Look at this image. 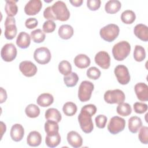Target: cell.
<instances>
[{"mask_svg":"<svg viewBox=\"0 0 148 148\" xmlns=\"http://www.w3.org/2000/svg\"><path fill=\"white\" fill-rule=\"evenodd\" d=\"M51 8L56 20L65 21L69 18L70 12L63 1H58L56 2L51 6Z\"/></svg>","mask_w":148,"mask_h":148,"instance_id":"7a4b0ae2","label":"cell"},{"mask_svg":"<svg viewBox=\"0 0 148 148\" xmlns=\"http://www.w3.org/2000/svg\"><path fill=\"white\" fill-rule=\"evenodd\" d=\"M95 63L102 69H108L110 65V57L108 52L100 51L95 56Z\"/></svg>","mask_w":148,"mask_h":148,"instance_id":"4fadbf2b","label":"cell"},{"mask_svg":"<svg viewBox=\"0 0 148 148\" xmlns=\"http://www.w3.org/2000/svg\"><path fill=\"white\" fill-rule=\"evenodd\" d=\"M135 92L139 100L147 101L148 100V86L144 83H138L134 87Z\"/></svg>","mask_w":148,"mask_h":148,"instance_id":"9a60e30c","label":"cell"},{"mask_svg":"<svg viewBox=\"0 0 148 148\" xmlns=\"http://www.w3.org/2000/svg\"><path fill=\"white\" fill-rule=\"evenodd\" d=\"M19 69L26 77L34 76L37 72L36 66L30 61H23L19 64Z\"/></svg>","mask_w":148,"mask_h":148,"instance_id":"7c38bea8","label":"cell"},{"mask_svg":"<svg viewBox=\"0 0 148 148\" xmlns=\"http://www.w3.org/2000/svg\"><path fill=\"white\" fill-rule=\"evenodd\" d=\"M136 18L135 13L131 10H126L121 14V21L126 24H131L134 22Z\"/></svg>","mask_w":148,"mask_h":148,"instance_id":"f546056e","label":"cell"},{"mask_svg":"<svg viewBox=\"0 0 148 148\" xmlns=\"http://www.w3.org/2000/svg\"><path fill=\"white\" fill-rule=\"evenodd\" d=\"M105 101L109 104L121 103L124 102L125 96L123 91L119 89L109 90L106 91L104 94Z\"/></svg>","mask_w":148,"mask_h":148,"instance_id":"277c9868","label":"cell"},{"mask_svg":"<svg viewBox=\"0 0 148 148\" xmlns=\"http://www.w3.org/2000/svg\"><path fill=\"white\" fill-rule=\"evenodd\" d=\"M5 37L9 40L13 39L17 34V27L15 18L7 16L5 21Z\"/></svg>","mask_w":148,"mask_h":148,"instance_id":"8fae6325","label":"cell"},{"mask_svg":"<svg viewBox=\"0 0 148 148\" xmlns=\"http://www.w3.org/2000/svg\"><path fill=\"white\" fill-rule=\"evenodd\" d=\"M34 58L38 64L44 65L50 62L51 55L48 48L40 47L35 49L34 53Z\"/></svg>","mask_w":148,"mask_h":148,"instance_id":"ba28073f","label":"cell"},{"mask_svg":"<svg viewBox=\"0 0 148 148\" xmlns=\"http://www.w3.org/2000/svg\"><path fill=\"white\" fill-rule=\"evenodd\" d=\"M81 110L84 111L87 113H88L89 114H90L91 116H92L95 114L97 112V108L95 105L93 104H88L82 107V108L81 109Z\"/></svg>","mask_w":148,"mask_h":148,"instance_id":"ee69618b","label":"cell"},{"mask_svg":"<svg viewBox=\"0 0 148 148\" xmlns=\"http://www.w3.org/2000/svg\"><path fill=\"white\" fill-rule=\"evenodd\" d=\"M118 82L122 84H127L130 81V75L128 68L124 65H118L114 70Z\"/></svg>","mask_w":148,"mask_h":148,"instance_id":"9c48e42d","label":"cell"},{"mask_svg":"<svg viewBox=\"0 0 148 148\" xmlns=\"http://www.w3.org/2000/svg\"><path fill=\"white\" fill-rule=\"evenodd\" d=\"M17 53V51L16 46L13 43H7L2 47L1 56L3 61L11 62L16 58Z\"/></svg>","mask_w":148,"mask_h":148,"instance_id":"30bf717a","label":"cell"},{"mask_svg":"<svg viewBox=\"0 0 148 148\" xmlns=\"http://www.w3.org/2000/svg\"><path fill=\"white\" fill-rule=\"evenodd\" d=\"M38 21L37 19L33 17L28 18L25 22V25L28 29H33L35 28L38 25Z\"/></svg>","mask_w":148,"mask_h":148,"instance_id":"f6af8a7d","label":"cell"},{"mask_svg":"<svg viewBox=\"0 0 148 148\" xmlns=\"http://www.w3.org/2000/svg\"><path fill=\"white\" fill-rule=\"evenodd\" d=\"M58 34L61 39H69L73 35V28L70 25L64 24L59 28Z\"/></svg>","mask_w":148,"mask_h":148,"instance_id":"7402d4cb","label":"cell"},{"mask_svg":"<svg viewBox=\"0 0 148 148\" xmlns=\"http://www.w3.org/2000/svg\"><path fill=\"white\" fill-rule=\"evenodd\" d=\"M142 126V122L139 117L132 116L128 120V129L132 133H136Z\"/></svg>","mask_w":148,"mask_h":148,"instance_id":"d4e9b609","label":"cell"},{"mask_svg":"<svg viewBox=\"0 0 148 148\" xmlns=\"http://www.w3.org/2000/svg\"><path fill=\"white\" fill-rule=\"evenodd\" d=\"M77 106L72 102H66L62 107V111L67 116H72L75 115L77 112Z\"/></svg>","mask_w":148,"mask_h":148,"instance_id":"1f68e13d","label":"cell"},{"mask_svg":"<svg viewBox=\"0 0 148 148\" xmlns=\"http://www.w3.org/2000/svg\"><path fill=\"white\" fill-rule=\"evenodd\" d=\"M43 16L45 18L48 19L49 20H56V18L54 17L53 14L51 6H48L45 9L43 12Z\"/></svg>","mask_w":148,"mask_h":148,"instance_id":"bcb514c9","label":"cell"},{"mask_svg":"<svg viewBox=\"0 0 148 148\" xmlns=\"http://www.w3.org/2000/svg\"><path fill=\"white\" fill-rule=\"evenodd\" d=\"M1 129H2V131H1V138H2L3 134H4V132H6V127L5 124H4L2 121H1Z\"/></svg>","mask_w":148,"mask_h":148,"instance_id":"681fc988","label":"cell"},{"mask_svg":"<svg viewBox=\"0 0 148 148\" xmlns=\"http://www.w3.org/2000/svg\"><path fill=\"white\" fill-rule=\"evenodd\" d=\"M83 0H73V1H69V2L75 7H79L82 5Z\"/></svg>","mask_w":148,"mask_h":148,"instance_id":"c3c4849f","label":"cell"},{"mask_svg":"<svg viewBox=\"0 0 148 148\" xmlns=\"http://www.w3.org/2000/svg\"><path fill=\"white\" fill-rule=\"evenodd\" d=\"M15 1H6L5 6V11L9 17L14 16L18 12V7Z\"/></svg>","mask_w":148,"mask_h":148,"instance_id":"4316f807","label":"cell"},{"mask_svg":"<svg viewBox=\"0 0 148 148\" xmlns=\"http://www.w3.org/2000/svg\"><path fill=\"white\" fill-rule=\"evenodd\" d=\"M10 135L12 139L15 142H19L22 140L24 135L23 127L20 124H15L12 125Z\"/></svg>","mask_w":148,"mask_h":148,"instance_id":"e0dca14e","label":"cell"},{"mask_svg":"<svg viewBox=\"0 0 148 148\" xmlns=\"http://www.w3.org/2000/svg\"><path fill=\"white\" fill-rule=\"evenodd\" d=\"M121 7V3L117 0H110L105 6V10L109 14H114L118 12Z\"/></svg>","mask_w":148,"mask_h":148,"instance_id":"cb8c5ba5","label":"cell"},{"mask_svg":"<svg viewBox=\"0 0 148 148\" xmlns=\"http://www.w3.org/2000/svg\"><path fill=\"white\" fill-rule=\"evenodd\" d=\"M53 96L49 93L41 94L36 99V102L38 105L42 107H47L51 105L53 103Z\"/></svg>","mask_w":148,"mask_h":148,"instance_id":"603a6c76","label":"cell"},{"mask_svg":"<svg viewBox=\"0 0 148 148\" xmlns=\"http://www.w3.org/2000/svg\"><path fill=\"white\" fill-rule=\"evenodd\" d=\"M90 59L86 54H80L76 56L74 58V64L76 66L80 69L87 68L90 65Z\"/></svg>","mask_w":148,"mask_h":148,"instance_id":"44dd1931","label":"cell"},{"mask_svg":"<svg viewBox=\"0 0 148 148\" xmlns=\"http://www.w3.org/2000/svg\"><path fill=\"white\" fill-rule=\"evenodd\" d=\"M61 142V136L58 132L53 135H47L45 138L46 145L49 147H57Z\"/></svg>","mask_w":148,"mask_h":148,"instance_id":"83f0119b","label":"cell"},{"mask_svg":"<svg viewBox=\"0 0 148 148\" xmlns=\"http://www.w3.org/2000/svg\"><path fill=\"white\" fill-rule=\"evenodd\" d=\"M31 43V36L25 32H21L16 39V45L21 49H26Z\"/></svg>","mask_w":148,"mask_h":148,"instance_id":"d6986e66","label":"cell"},{"mask_svg":"<svg viewBox=\"0 0 148 148\" xmlns=\"http://www.w3.org/2000/svg\"><path fill=\"white\" fill-rule=\"evenodd\" d=\"M31 39L35 43H39L43 42L45 39V34L40 29H36L31 32Z\"/></svg>","mask_w":148,"mask_h":148,"instance_id":"d590c367","label":"cell"},{"mask_svg":"<svg viewBox=\"0 0 148 148\" xmlns=\"http://www.w3.org/2000/svg\"><path fill=\"white\" fill-rule=\"evenodd\" d=\"M101 2L100 0H88L87 1V6L90 10L95 11L100 8Z\"/></svg>","mask_w":148,"mask_h":148,"instance_id":"7bdbcfd3","label":"cell"},{"mask_svg":"<svg viewBox=\"0 0 148 148\" xmlns=\"http://www.w3.org/2000/svg\"><path fill=\"white\" fill-rule=\"evenodd\" d=\"M0 97H1V103L5 102L7 99V94L5 90H4L2 87H1V91H0Z\"/></svg>","mask_w":148,"mask_h":148,"instance_id":"7dc6e473","label":"cell"},{"mask_svg":"<svg viewBox=\"0 0 148 148\" xmlns=\"http://www.w3.org/2000/svg\"><path fill=\"white\" fill-rule=\"evenodd\" d=\"M45 131L47 135H53L58 133L59 131L58 123L53 120H47L45 123Z\"/></svg>","mask_w":148,"mask_h":148,"instance_id":"f1b7e54d","label":"cell"},{"mask_svg":"<svg viewBox=\"0 0 148 148\" xmlns=\"http://www.w3.org/2000/svg\"><path fill=\"white\" fill-rule=\"evenodd\" d=\"M130 44L125 40H122L113 46L112 48V54L116 60L121 61L128 57L130 53Z\"/></svg>","mask_w":148,"mask_h":148,"instance_id":"6da1fadb","label":"cell"},{"mask_svg":"<svg viewBox=\"0 0 148 148\" xmlns=\"http://www.w3.org/2000/svg\"><path fill=\"white\" fill-rule=\"evenodd\" d=\"M45 118L47 120H53L57 123L61 121L62 116L61 113L56 108H49L45 112Z\"/></svg>","mask_w":148,"mask_h":148,"instance_id":"484cf974","label":"cell"},{"mask_svg":"<svg viewBox=\"0 0 148 148\" xmlns=\"http://www.w3.org/2000/svg\"><path fill=\"white\" fill-rule=\"evenodd\" d=\"M87 76L91 79L97 80L99 79L101 76V71L99 69L95 66H92L89 68L86 72Z\"/></svg>","mask_w":148,"mask_h":148,"instance_id":"74e56055","label":"cell"},{"mask_svg":"<svg viewBox=\"0 0 148 148\" xmlns=\"http://www.w3.org/2000/svg\"><path fill=\"white\" fill-rule=\"evenodd\" d=\"M138 138L140 142L143 144L148 143V127L146 126L141 127L139 132Z\"/></svg>","mask_w":148,"mask_h":148,"instance_id":"f35d334b","label":"cell"},{"mask_svg":"<svg viewBox=\"0 0 148 148\" xmlns=\"http://www.w3.org/2000/svg\"><path fill=\"white\" fill-rule=\"evenodd\" d=\"M125 127V120L119 116H116L110 119L108 125V130L110 134L116 135L123 131Z\"/></svg>","mask_w":148,"mask_h":148,"instance_id":"52a82bcc","label":"cell"},{"mask_svg":"<svg viewBox=\"0 0 148 148\" xmlns=\"http://www.w3.org/2000/svg\"><path fill=\"white\" fill-rule=\"evenodd\" d=\"M42 8V3L40 0L29 1L24 7V12L28 16H34L38 13Z\"/></svg>","mask_w":148,"mask_h":148,"instance_id":"5bb4252c","label":"cell"},{"mask_svg":"<svg viewBox=\"0 0 148 148\" xmlns=\"http://www.w3.org/2000/svg\"><path fill=\"white\" fill-rule=\"evenodd\" d=\"M25 112L28 117L30 118H35L39 115L40 109L37 105L31 103L25 108Z\"/></svg>","mask_w":148,"mask_h":148,"instance_id":"836d02e7","label":"cell"},{"mask_svg":"<svg viewBox=\"0 0 148 148\" xmlns=\"http://www.w3.org/2000/svg\"><path fill=\"white\" fill-rule=\"evenodd\" d=\"M42 142V136L40 134L36 131H33L29 133L27 138V144L32 147H36L40 145Z\"/></svg>","mask_w":148,"mask_h":148,"instance_id":"ffe728a7","label":"cell"},{"mask_svg":"<svg viewBox=\"0 0 148 148\" xmlns=\"http://www.w3.org/2000/svg\"><path fill=\"white\" fill-rule=\"evenodd\" d=\"M94 86L92 83L84 80L80 83L78 90V98L81 102H86L90 100L94 90Z\"/></svg>","mask_w":148,"mask_h":148,"instance_id":"5b68a950","label":"cell"},{"mask_svg":"<svg viewBox=\"0 0 148 148\" xmlns=\"http://www.w3.org/2000/svg\"><path fill=\"white\" fill-rule=\"evenodd\" d=\"M146 57V51L143 47L140 45H136L134 51V58L137 62H141Z\"/></svg>","mask_w":148,"mask_h":148,"instance_id":"e575fe53","label":"cell"},{"mask_svg":"<svg viewBox=\"0 0 148 148\" xmlns=\"http://www.w3.org/2000/svg\"><path fill=\"white\" fill-rule=\"evenodd\" d=\"M58 71L62 75L66 76L72 72L71 64L66 60L61 61L58 64Z\"/></svg>","mask_w":148,"mask_h":148,"instance_id":"8d00e7d4","label":"cell"},{"mask_svg":"<svg viewBox=\"0 0 148 148\" xmlns=\"http://www.w3.org/2000/svg\"><path fill=\"white\" fill-rule=\"evenodd\" d=\"M79 80V76L75 72H71L64 77V82L65 84L68 87H72L77 84Z\"/></svg>","mask_w":148,"mask_h":148,"instance_id":"4dcf8cb0","label":"cell"},{"mask_svg":"<svg viewBox=\"0 0 148 148\" xmlns=\"http://www.w3.org/2000/svg\"><path fill=\"white\" fill-rule=\"evenodd\" d=\"M120 29L117 25L114 24H109L99 31L101 37L105 41L108 42H113L119 35Z\"/></svg>","mask_w":148,"mask_h":148,"instance_id":"3957f363","label":"cell"},{"mask_svg":"<svg viewBox=\"0 0 148 148\" xmlns=\"http://www.w3.org/2000/svg\"><path fill=\"white\" fill-rule=\"evenodd\" d=\"M67 141L68 143L74 148H77L82 146L83 139L82 136L76 131H72L67 134Z\"/></svg>","mask_w":148,"mask_h":148,"instance_id":"2e32d148","label":"cell"},{"mask_svg":"<svg viewBox=\"0 0 148 148\" xmlns=\"http://www.w3.org/2000/svg\"><path fill=\"white\" fill-rule=\"evenodd\" d=\"M135 36L141 40L147 42L148 40V27L143 24H138L135 25L134 29Z\"/></svg>","mask_w":148,"mask_h":148,"instance_id":"ac0fdd59","label":"cell"},{"mask_svg":"<svg viewBox=\"0 0 148 148\" xmlns=\"http://www.w3.org/2000/svg\"><path fill=\"white\" fill-rule=\"evenodd\" d=\"M56 27V23L52 20H47L43 24V31L45 33L53 32Z\"/></svg>","mask_w":148,"mask_h":148,"instance_id":"ab89813d","label":"cell"},{"mask_svg":"<svg viewBox=\"0 0 148 148\" xmlns=\"http://www.w3.org/2000/svg\"><path fill=\"white\" fill-rule=\"evenodd\" d=\"M91 116L87 112L81 110L78 116V121L82 130L86 134L92 132L94 129V125Z\"/></svg>","mask_w":148,"mask_h":148,"instance_id":"8992f818","label":"cell"},{"mask_svg":"<svg viewBox=\"0 0 148 148\" xmlns=\"http://www.w3.org/2000/svg\"><path fill=\"white\" fill-rule=\"evenodd\" d=\"M107 120L108 119L106 116L103 114L98 115L95 119V121L97 127L99 128H105L107 123Z\"/></svg>","mask_w":148,"mask_h":148,"instance_id":"b9f144b4","label":"cell"},{"mask_svg":"<svg viewBox=\"0 0 148 148\" xmlns=\"http://www.w3.org/2000/svg\"><path fill=\"white\" fill-rule=\"evenodd\" d=\"M133 108L135 113L138 114H142L147 111V105L145 103L136 102L134 104Z\"/></svg>","mask_w":148,"mask_h":148,"instance_id":"60d3db41","label":"cell"},{"mask_svg":"<svg viewBox=\"0 0 148 148\" xmlns=\"http://www.w3.org/2000/svg\"><path fill=\"white\" fill-rule=\"evenodd\" d=\"M117 113L122 116H127L132 112V108L128 103H121L118 105L116 108Z\"/></svg>","mask_w":148,"mask_h":148,"instance_id":"d6a6232c","label":"cell"}]
</instances>
